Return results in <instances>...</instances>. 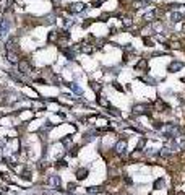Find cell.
<instances>
[{"label":"cell","mask_w":185,"mask_h":195,"mask_svg":"<svg viewBox=\"0 0 185 195\" xmlns=\"http://www.w3.org/2000/svg\"><path fill=\"white\" fill-rule=\"evenodd\" d=\"M151 109L153 107H150L148 104H136V106H133V115H151Z\"/></svg>","instance_id":"6da1fadb"},{"label":"cell","mask_w":185,"mask_h":195,"mask_svg":"<svg viewBox=\"0 0 185 195\" xmlns=\"http://www.w3.org/2000/svg\"><path fill=\"white\" fill-rule=\"evenodd\" d=\"M18 68H20V73H23V75H29L33 72V65L26 59H21L18 62Z\"/></svg>","instance_id":"7a4b0ae2"},{"label":"cell","mask_w":185,"mask_h":195,"mask_svg":"<svg viewBox=\"0 0 185 195\" xmlns=\"http://www.w3.org/2000/svg\"><path fill=\"white\" fill-rule=\"evenodd\" d=\"M125 150H127V140H120V142L115 145V150H114V151H115L117 154H122Z\"/></svg>","instance_id":"3957f363"},{"label":"cell","mask_w":185,"mask_h":195,"mask_svg":"<svg viewBox=\"0 0 185 195\" xmlns=\"http://www.w3.org/2000/svg\"><path fill=\"white\" fill-rule=\"evenodd\" d=\"M135 68L138 70V72H145V70L148 68V60H146V59H140L138 62H136Z\"/></svg>","instance_id":"277c9868"},{"label":"cell","mask_w":185,"mask_h":195,"mask_svg":"<svg viewBox=\"0 0 185 195\" xmlns=\"http://www.w3.org/2000/svg\"><path fill=\"white\" fill-rule=\"evenodd\" d=\"M88 174H89V171H88L86 167H80V169L77 171V179L78 181H83V179L88 177Z\"/></svg>","instance_id":"5b68a950"},{"label":"cell","mask_w":185,"mask_h":195,"mask_svg":"<svg viewBox=\"0 0 185 195\" xmlns=\"http://www.w3.org/2000/svg\"><path fill=\"white\" fill-rule=\"evenodd\" d=\"M47 184L54 185V187H60V177L59 176H50V177L47 179Z\"/></svg>","instance_id":"8992f818"},{"label":"cell","mask_w":185,"mask_h":195,"mask_svg":"<svg viewBox=\"0 0 185 195\" xmlns=\"http://www.w3.org/2000/svg\"><path fill=\"white\" fill-rule=\"evenodd\" d=\"M57 39H59V31H50L49 36H47V42L54 44V42H57Z\"/></svg>","instance_id":"52a82bcc"},{"label":"cell","mask_w":185,"mask_h":195,"mask_svg":"<svg viewBox=\"0 0 185 195\" xmlns=\"http://www.w3.org/2000/svg\"><path fill=\"white\" fill-rule=\"evenodd\" d=\"M7 57H8V60H10L11 63H18V62H20V59H18V56H16V54L13 52V51H8V52H7Z\"/></svg>","instance_id":"ba28073f"},{"label":"cell","mask_w":185,"mask_h":195,"mask_svg":"<svg viewBox=\"0 0 185 195\" xmlns=\"http://www.w3.org/2000/svg\"><path fill=\"white\" fill-rule=\"evenodd\" d=\"M84 5L83 4H72L70 5V11H75V13H80V11H83Z\"/></svg>","instance_id":"9c48e42d"},{"label":"cell","mask_w":185,"mask_h":195,"mask_svg":"<svg viewBox=\"0 0 185 195\" xmlns=\"http://www.w3.org/2000/svg\"><path fill=\"white\" fill-rule=\"evenodd\" d=\"M182 67H184V63H182V62H172L171 65H169V72H175V70H180Z\"/></svg>","instance_id":"30bf717a"},{"label":"cell","mask_w":185,"mask_h":195,"mask_svg":"<svg viewBox=\"0 0 185 195\" xmlns=\"http://www.w3.org/2000/svg\"><path fill=\"white\" fill-rule=\"evenodd\" d=\"M141 156H143V150H138V148H136V150L130 154V159H132V161L133 159H140Z\"/></svg>","instance_id":"8fae6325"},{"label":"cell","mask_w":185,"mask_h":195,"mask_svg":"<svg viewBox=\"0 0 185 195\" xmlns=\"http://www.w3.org/2000/svg\"><path fill=\"white\" fill-rule=\"evenodd\" d=\"M86 192H88V194H91V195H98V194H101V192H104V189H102V187H89Z\"/></svg>","instance_id":"7c38bea8"},{"label":"cell","mask_w":185,"mask_h":195,"mask_svg":"<svg viewBox=\"0 0 185 195\" xmlns=\"http://www.w3.org/2000/svg\"><path fill=\"white\" fill-rule=\"evenodd\" d=\"M98 104H99V106H102V107H111L109 101L106 99V98H102V96H98Z\"/></svg>","instance_id":"4fadbf2b"},{"label":"cell","mask_w":185,"mask_h":195,"mask_svg":"<svg viewBox=\"0 0 185 195\" xmlns=\"http://www.w3.org/2000/svg\"><path fill=\"white\" fill-rule=\"evenodd\" d=\"M21 179H25V181H31V171H28V169H25L23 172H21V176H20Z\"/></svg>","instance_id":"5bb4252c"},{"label":"cell","mask_w":185,"mask_h":195,"mask_svg":"<svg viewBox=\"0 0 185 195\" xmlns=\"http://www.w3.org/2000/svg\"><path fill=\"white\" fill-rule=\"evenodd\" d=\"M81 51H83V52H86V54H91L93 51H94V47H91V44H83Z\"/></svg>","instance_id":"9a60e30c"},{"label":"cell","mask_w":185,"mask_h":195,"mask_svg":"<svg viewBox=\"0 0 185 195\" xmlns=\"http://www.w3.org/2000/svg\"><path fill=\"white\" fill-rule=\"evenodd\" d=\"M162 185H164V179H157V181L154 182L153 189H154V190H157V189H159V187H162Z\"/></svg>","instance_id":"2e32d148"},{"label":"cell","mask_w":185,"mask_h":195,"mask_svg":"<svg viewBox=\"0 0 185 195\" xmlns=\"http://www.w3.org/2000/svg\"><path fill=\"white\" fill-rule=\"evenodd\" d=\"M78 150H80V146H72L70 151H68V154H70V156H77V154H78Z\"/></svg>","instance_id":"e0dca14e"},{"label":"cell","mask_w":185,"mask_h":195,"mask_svg":"<svg viewBox=\"0 0 185 195\" xmlns=\"http://www.w3.org/2000/svg\"><path fill=\"white\" fill-rule=\"evenodd\" d=\"M55 167H67V161L65 159H59L55 163Z\"/></svg>","instance_id":"ac0fdd59"},{"label":"cell","mask_w":185,"mask_h":195,"mask_svg":"<svg viewBox=\"0 0 185 195\" xmlns=\"http://www.w3.org/2000/svg\"><path fill=\"white\" fill-rule=\"evenodd\" d=\"M132 24H133V21L130 20V18H123V26H125V28H130Z\"/></svg>","instance_id":"d6986e66"},{"label":"cell","mask_w":185,"mask_h":195,"mask_svg":"<svg viewBox=\"0 0 185 195\" xmlns=\"http://www.w3.org/2000/svg\"><path fill=\"white\" fill-rule=\"evenodd\" d=\"M72 142V135H67L65 138H62V145H68Z\"/></svg>","instance_id":"ffe728a7"},{"label":"cell","mask_w":185,"mask_h":195,"mask_svg":"<svg viewBox=\"0 0 185 195\" xmlns=\"http://www.w3.org/2000/svg\"><path fill=\"white\" fill-rule=\"evenodd\" d=\"M114 88H115L117 91H122V93L125 91V88H123V86H120V83H114Z\"/></svg>","instance_id":"44dd1931"},{"label":"cell","mask_w":185,"mask_h":195,"mask_svg":"<svg viewBox=\"0 0 185 195\" xmlns=\"http://www.w3.org/2000/svg\"><path fill=\"white\" fill-rule=\"evenodd\" d=\"M91 88H93V90H94L96 93H99V91H101V85H99V86H98V85H96V83H91Z\"/></svg>","instance_id":"7402d4cb"},{"label":"cell","mask_w":185,"mask_h":195,"mask_svg":"<svg viewBox=\"0 0 185 195\" xmlns=\"http://www.w3.org/2000/svg\"><path fill=\"white\" fill-rule=\"evenodd\" d=\"M143 41H145V44H146V46H153V41H151L150 38H145Z\"/></svg>","instance_id":"603a6c76"},{"label":"cell","mask_w":185,"mask_h":195,"mask_svg":"<svg viewBox=\"0 0 185 195\" xmlns=\"http://www.w3.org/2000/svg\"><path fill=\"white\" fill-rule=\"evenodd\" d=\"M75 189H77V184H68V190H75Z\"/></svg>","instance_id":"cb8c5ba5"}]
</instances>
